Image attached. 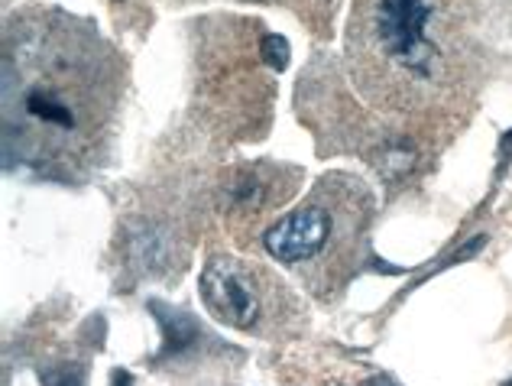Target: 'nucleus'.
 Segmentation results:
<instances>
[{
    "label": "nucleus",
    "mask_w": 512,
    "mask_h": 386,
    "mask_svg": "<svg viewBox=\"0 0 512 386\" xmlns=\"http://www.w3.org/2000/svg\"><path fill=\"white\" fill-rule=\"evenodd\" d=\"M4 163L75 182L98 172L124 95V59L98 26L56 7L4 26Z\"/></svg>",
    "instance_id": "f257e3e1"
},
{
    "label": "nucleus",
    "mask_w": 512,
    "mask_h": 386,
    "mask_svg": "<svg viewBox=\"0 0 512 386\" xmlns=\"http://www.w3.org/2000/svg\"><path fill=\"white\" fill-rule=\"evenodd\" d=\"M474 0H354L350 75L386 111H419L457 85L470 56Z\"/></svg>",
    "instance_id": "f03ea898"
},
{
    "label": "nucleus",
    "mask_w": 512,
    "mask_h": 386,
    "mask_svg": "<svg viewBox=\"0 0 512 386\" xmlns=\"http://www.w3.org/2000/svg\"><path fill=\"white\" fill-rule=\"evenodd\" d=\"M373 195L347 172H328L263 234L266 254L302 279L315 299L341 296L367 257Z\"/></svg>",
    "instance_id": "7ed1b4c3"
},
{
    "label": "nucleus",
    "mask_w": 512,
    "mask_h": 386,
    "mask_svg": "<svg viewBox=\"0 0 512 386\" xmlns=\"http://www.w3.org/2000/svg\"><path fill=\"white\" fill-rule=\"evenodd\" d=\"M201 299L221 325L250 335H282L295 322V296L263 266L214 254L198 279Z\"/></svg>",
    "instance_id": "20e7f679"
},
{
    "label": "nucleus",
    "mask_w": 512,
    "mask_h": 386,
    "mask_svg": "<svg viewBox=\"0 0 512 386\" xmlns=\"http://www.w3.org/2000/svg\"><path fill=\"white\" fill-rule=\"evenodd\" d=\"M295 185H299V172L292 166H273V163L237 166L231 176L224 179L221 208L237 221L263 218L273 208L279 211L289 202Z\"/></svg>",
    "instance_id": "39448f33"
},
{
    "label": "nucleus",
    "mask_w": 512,
    "mask_h": 386,
    "mask_svg": "<svg viewBox=\"0 0 512 386\" xmlns=\"http://www.w3.org/2000/svg\"><path fill=\"white\" fill-rule=\"evenodd\" d=\"M43 386H85V370L75 364H59L43 370Z\"/></svg>",
    "instance_id": "423d86ee"
},
{
    "label": "nucleus",
    "mask_w": 512,
    "mask_h": 386,
    "mask_svg": "<svg viewBox=\"0 0 512 386\" xmlns=\"http://www.w3.org/2000/svg\"><path fill=\"white\" fill-rule=\"evenodd\" d=\"M263 62L273 69H286L289 65V43L282 36H263Z\"/></svg>",
    "instance_id": "0eeeda50"
},
{
    "label": "nucleus",
    "mask_w": 512,
    "mask_h": 386,
    "mask_svg": "<svg viewBox=\"0 0 512 386\" xmlns=\"http://www.w3.org/2000/svg\"><path fill=\"white\" fill-rule=\"evenodd\" d=\"M253 4H286V7H295V10H312V7L325 4V0H253Z\"/></svg>",
    "instance_id": "6e6552de"
},
{
    "label": "nucleus",
    "mask_w": 512,
    "mask_h": 386,
    "mask_svg": "<svg viewBox=\"0 0 512 386\" xmlns=\"http://www.w3.org/2000/svg\"><path fill=\"white\" fill-rule=\"evenodd\" d=\"M363 386H396V383L389 380V377H373V380H367V383H363Z\"/></svg>",
    "instance_id": "1a4fd4ad"
},
{
    "label": "nucleus",
    "mask_w": 512,
    "mask_h": 386,
    "mask_svg": "<svg viewBox=\"0 0 512 386\" xmlns=\"http://www.w3.org/2000/svg\"><path fill=\"white\" fill-rule=\"evenodd\" d=\"M114 386H130V374H114Z\"/></svg>",
    "instance_id": "9d476101"
}]
</instances>
